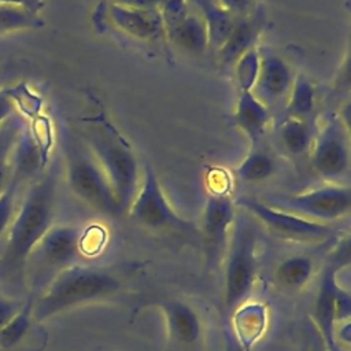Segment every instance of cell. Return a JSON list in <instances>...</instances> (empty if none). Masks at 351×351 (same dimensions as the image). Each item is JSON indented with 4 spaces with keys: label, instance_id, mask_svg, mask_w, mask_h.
Returning a JSON list of instances; mask_svg holds the SVG:
<instances>
[{
    "label": "cell",
    "instance_id": "4316f807",
    "mask_svg": "<svg viewBox=\"0 0 351 351\" xmlns=\"http://www.w3.org/2000/svg\"><path fill=\"white\" fill-rule=\"evenodd\" d=\"M44 21L38 14L14 4H0V33L25 29H38Z\"/></svg>",
    "mask_w": 351,
    "mask_h": 351
},
{
    "label": "cell",
    "instance_id": "6da1fadb",
    "mask_svg": "<svg viewBox=\"0 0 351 351\" xmlns=\"http://www.w3.org/2000/svg\"><path fill=\"white\" fill-rule=\"evenodd\" d=\"M56 195V177L47 173L32 184L7 229V241L0 256V277L23 287L27 259L52 226Z\"/></svg>",
    "mask_w": 351,
    "mask_h": 351
},
{
    "label": "cell",
    "instance_id": "836d02e7",
    "mask_svg": "<svg viewBox=\"0 0 351 351\" xmlns=\"http://www.w3.org/2000/svg\"><path fill=\"white\" fill-rule=\"evenodd\" d=\"M11 180V165H10V151L4 140L0 143V193L5 189Z\"/></svg>",
    "mask_w": 351,
    "mask_h": 351
},
{
    "label": "cell",
    "instance_id": "cb8c5ba5",
    "mask_svg": "<svg viewBox=\"0 0 351 351\" xmlns=\"http://www.w3.org/2000/svg\"><path fill=\"white\" fill-rule=\"evenodd\" d=\"M314 130L310 121L285 118L280 125V138L288 154L299 156L304 154L313 143Z\"/></svg>",
    "mask_w": 351,
    "mask_h": 351
},
{
    "label": "cell",
    "instance_id": "44dd1931",
    "mask_svg": "<svg viewBox=\"0 0 351 351\" xmlns=\"http://www.w3.org/2000/svg\"><path fill=\"white\" fill-rule=\"evenodd\" d=\"M165 34L169 41L186 53L202 55L210 49L207 27L196 11H191L182 22Z\"/></svg>",
    "mask_w": 351,
    "mask_h": 351
},
{
    "label": "cell",
    "instance_id": "603a6c76",
    "mask_svg": "<svg viewBox=\"0 0 351 351\" xmlns=\"http://www.w3.org/2000/svg\"><path fill=\"white\" fill-rule=\"evenodd\" d=\"M314 266L307 256H291L278 263L274 271V280L278 287L287 291L303 288L311 278Z\"/></svg>",
    "mask_w": 351,
    "mask_h": 351
},
{
    "label": "cell",
    "instance_id": "4fadbf2b",
    "mask_svg": "<svg viewBox=\"0 0 351 351\" xmlns=\"http://www.w3.org/2000/svg\"><path fill=\"white\" fill-rule=\"evenodd\" d=\"M100 16L118 32L141 41L166 38L159 10H141L108 1L100 7Z\"/></svg>",
    "mask_w": 351,
    "mask_h": 351
},
{
    "label": "cell",
    "instance_id": "d590c367",
    "mask_svg": "<svg viewBox=\"0 0 351 351\" xmlns=\"http://www.w3.org/2000/svg\"><path fill=\"white\" fill-rule=\"evenodd\" d=\"M223 8L230 11L233 15L240 16L248 14L255 8V0H217Z\"/></svg>",
    "mask_w": 351,
    "mask_h": 351
},
{
    "label": "cell",
    "instance_id": "1f68e13d",
    "mask_svg": "<svg viewBox=\"0 0 351 351\" xmlns=\"http://www.w3.org/2000/svg\"><path fill=\"white\" fill-rule=\"evenodd\" d=\"M351 317V295L348 291L339 287L335 296V319L336 325L343 321H348Z\"/></svg>",
    "mask_w": 351,
    "mask_h": 351
},
{
    "label": "cell",
    "instance_id": "9a60e30c",
    "mask_svg": "<svg viewBox=\"0 0 351 351\" xmlns=\"http://www.w3.org/2000/svg\"><path fill=\"white\" fill-rule=\"evenodd\" d=\"M292 81L289 66L280 56L265 52L259 55L258 73L251 92L269 108L288 95Z\"/></svg>",
    "mask_w": 351,
    "mask_h": 351
},
{
    "label": "cell",
    "instance_id": "277c9868",
    "mask_svg": "<svg viewBox=\"0 0 351 351\" xmlns=\"http://www.w3.org/2000/svg\"><path fill=\"white\" fill-rule=\"evenodd\" d=\"M223 259V306L232 315L248 299L256 274V230L247 213L236 214Z\"/></svg>",
    "mask_w": 351,
    "mask_h": 351
},
{
    "label": "cell",
    "instance_id": "5bb4252c",
    "mask_svg": "<svg viewBox=\"0 0 351 351\" xmlns=\"http://www.w3.org/2000/svg\"><path fill=\"white\" fill-rule=\"evenodd\" d=\"M265 25L266 12L262 5H255V8L248 14L236 16V22L229 37L217 51L221 67H234L237 60L245 52L255 48L258 37L261 36Z\"/></svg>",
    "mask_w": 351,
    "mask_h": 351
},
{
    "label": "cell",
    "instance_id": "7c38bea8",
    "mask_svg": "<svg viewBox=\"0 0 351 351\" xmlns=\"http://www.w3.org/2000/svg\"><path fill=\"white\" fill-rule=\"evenodd\" d=\"M234 218L236 206L229 193L208 195L199 229L208 266H215L223 259Z\"/></svg>",
    "mask_w": 351,
    "mask_h": 351
},
{
    "label": "cell",
    "instance_id": "e0dca14e",
    "mask_svg": "<svg viewBox=\"0 0 351 351\" xmlns=\"http://www.w3.org/2000/svg\"><path fill=\"white\" fill-rule=\"evenodd\" d=\"M269 119V108L261 103L251 90L239 89L233 122L247 136L251 147L259 145L266 132Z\"/></svg>",
    "mask_w": 351,
    "mask_h": 351
},
{
    "label": "cell",
    "instance_id": "ac0fdd59",
    "mask_svg": "<svg viewBox=\"0 0 351 351\" xmlns=\"http://www.w3.org/2000/svg\"><path fill=\"white\" fill-rule=\"evenodd\" d=\"M191 7L196 8V12L203 19L207 33L210 48L218 51L229 37L236 15L223 8L217 0H188Z\"/></svg>",
    "mask_w": 351,
    "mask_h": 351
},
{
    "label": "cell",
    "instance_id": "f1b7e54d",
    "mask_svg": "<svg viewBox=\"0 0 351 351\" xmlns=\"http://www.w3.org/2000/svg\"><path fill=\"white\" fill-rule=\"evenodd\" d=\"M7 90L12 101V106H16L22 114H25L30 119L40 115L43 100L40 96L32 92L25 84H21Z\"/></svg>",
    "mask_w": 351,
    "mask_h": 351
},
{
    "label": "cell",
    "instance_id": "8992f818",
    "mask_svg": "<svg viewBox=\"0 0 351 351\" xmlns=\"http://www.w3.org/2000/svg\"><path fill=\"white\" fill-rule=\"evenodd\" d=\"M126 214L137 225L155 232L192 234L196 230L191 221L173 208L151 166L145 167L138 191Z\"/></svg>",
    "mask_w": 351,
    "mask_h": 351
},
{
    "label": "cell",
    "instance_id": "b9f144b4",
    "mask_svg": "<svg viewBox=\"0 0 351 351\" xmlns=\"http://www.w3.org/2000/svg\"><path fill=\"white\" fill-rule=\"evenodd\" d=\"M0 143H1V138H0Z\"/></svg>",
    "mask_w": 351,
    "mask_h": 351
},
{
    "label": "cell",
    "instance_id": "7a4b0ae2",
    "mask_svg": "<svg viewBox=\"0 0 351 351\" xmlns=\"http://www.w3.org/2000/svg\"><path fill=\"white\" fill-rule=\"evenodd\" d=\"M84 140L106 173L121 215L126 214L140 186L138 162L130 143L99 110L84 119Z\"/></svg>",
    "mask_w": 351,
    "mask_h": 351
},
{
    "label": "cell",
    "instance_id": "30bf717a",
    "mask_svg": "<svg viewBox=\"0 0 351 351\" xmlns=\"http://www.w3.org/2000/svg\"><path fill=\"white\" fill-rule=\"evenodd\" d=\"M311 167L325 180H337L350 169V129L335 114L314 134Z\"/></svg>",
    "mask_w": 351,
    "mask_h": 351
},
{
    "label": "cell",
    "instance_id": "4dcf8cb0",
    "mask_svg": "<svg viewBox=\"0 0 351 351\" xmlns=\"http://www.w3.org/2000/svg\"><path fill=\"white\" fill-rule=\"evenodd\" d=\"M104 240H106L104 229L99 226L88 228L85 232H81L80 251L85 254H96L99 250H101Z\"/></svg>",
    "mask_w": 351,
    "mask_h": 351
},
{
    "label": "cell",
    "instance_id": "7402d4cb",
    "mask_svg": "<svg viewBox=\"0 0 351 351\" xmlns=\"http://www.w3.org/2000/svg\"><path fill=\"white\" fill-rule=\"evenodd\" d=\"M315 106V90L311 81L300 74L293 78L291 89L288 92V100L285 106L284 118H296L310 121V115Z\"/></svg>",
    "mask_w": 351,
    "mask_h": 351
},
{
    "label": "cell",
    "instance_id": "d6a6232c",
    "mask_svg": "<svg viewBox=\"0 0 351 351\" xmlns=\"http://www.w3.org/2000/svg\"><path fill=\"white\" fill-rule=\"evenodd\" d=\"M208 188H210V193H229V186H230V181L228 178V176L225 174L223 169H217L208 173Z\"/></svg>",
    "mask_w": 351,
    "mask_h": 351
},
{
    "label": "cell",
    "instance_id": "74e56055",
    "mask_svg": "<svg viewBox=\"0 0 351 351\" xmlns=\"http://www.w3.org/2000/svg\"><path fill=\"white\" fill-rule=\"evenodd\" d=\"M335 88L339 92H343L344 89L348 92L350 90V56L347 55L344 64L341 66V70L337 73L336 81H335Z\"/></svg>",
    "mask_w": 351,
    "mask_h": 351
},
{
    "label": "cell",
    "instance_id": "f546056e",
    "mask_svg": "<svg viewBox=\"0 0 351 351\" xmlns=\"http://www.w3.org/2000/svg\"><path fill=\"white\" fill-rule=\"evenodd\" d=\"M16 186H18V182L11 178L5 189L0 193V236H3L7 232L15 215Z\"/></svg>",
    "mask_w": 351,
    "mask_h": 351
},
{
    "label": "cell",
    "instance_id": "ffe728a7",
    "mask_svg": "<svg viewBox=\"0 0 351 351\" xmlns=\"http://www.w3.org/2000/svg\"><path fill=\"white\" fill-rule=\"evenodd\" d=\"M234 343L244 351H251V347L262 336L266 328V307L263 304H241L232 314Z\"/></svg>",
    "mask_w": 351,
    "mask_h": 351
},
{
    "label": "cell",
    "instance_id": "e575fe53",
    "mask_svg": "<svg viewBox=\"0 0 351 351\" xmlns=\"http://www.w3.org/2000/svg\"><path fill=\"white\" fill-rule=\"evenodd\" d=\"M22 304L16 299L0 296V329L21 310Z\"/></svg>",
    "mask_w": 351,
    "mask_h": 351
},
{
    "label": "cell",
    "instance_id": "60d3db41",
    "mask_svg": "<svg viewBox=\"0 0 351 351\" xmlns=\"http://www.w3.org/2000/svg\"><path fill=\"white\" fill-rule=\"evenodd\" d=\"M233 351H244V350H243L240 346H237V344L234 343V346H233Z\"/></svg>",
    "mask_w": 351,
    "mask_h": 351
},
{
    "label": "cell",
    "instance_id": "f35d334b",
    "mask_svg": "<svg viewBox=\"0 0 351 351\" xmlns=\"http://www.w3.org/2000/svg\"><path fill=\"white\" fill-rule=\"evenodd\" d=\"M12 110H14V106L10 99L8 90L7 89L0 90V128L10 118V115L12 114Z\"/></svg>",
    "mask_w": 351,
    "mask_h": 351
},
{
    "label": "cell",
    "instance_id": "d4e9b609",
    "mask_svg": "<svg viewBox=\"0 0 351 351\" xmlns=\"http://www.w3.org/2000/svg\"><path fill=\"white\" fill-rule=\"evenodd\" d=\"M274 171L276 163L271 155L259 147H252L250 154L236 167L234 176L243 182H261L271 177Z\"/></svg>",
    "mask_w": 351,
    "mask_h": 351
},
{
    "label": "cell",
    "instance_id": "9c48e42d",
    "mask_svg": "<svg viewBox=\"0 0 351 351\" xmlns=\"http://www.w3.org/2000/svg\"><path fill=\"white\" fill-rule=\"evenodd\" d=\"M350 263V239L339 241L330 254L322 274L319 289L314 302L313 321L319 332L325 351H346L335 337V296L339 289L337 271Z\"/></svg>",
    "mask_w": 351,
    "mask_h": 351
},
{
    "label": "cell",
    "instance_id": "2e32d148",
    "mask_svg": "<svg viewBox=\"0 0 351 351\" xmlns=\"http://www.w3.org/2000/svg\"><path fill=\"white\" fill-rule=\"evenodd\" d=\"M166 321V329L180 344H195L202 335V321L196 310L184 300L169 299L159 304Z\"/></svg>",
    "mask_w": 351,
    "mask_h": 351
},
{
    "label": "cell",
    "instance_id": "8fae6325",
    "mask_svg": "<svg viewBox=\"0 0 351 351\" xmlns=\"http://www.w3.org/2000/svg\"><path fill=\"white\" fill-rule=\"evenodd\" d=\"M80 237L81 230L75 226H51L32 251L27 259L26 273L32 270L33 277L38 280L45 273L48 274L51 271L55 276L62 269L73 265L81 254Z\"/></svg>",
    "mask_w": 351,
    "mask_h": 351
},
{
    "label": "cell",
    "instance_id": "d6986e66",
    "mask_svg": "<svg viewBox=\"0 0 351 351\" xmlns=\"http://www.w3.org/2000/svg\"><path fill=\"white\" fill-rule=\"evenodd\" d=\"M11 178L18 184L34 177L40 170H44L40 152L29 133L27 126L21 129L10 151Z\"/></svg>",
    "mask_w": 351,
    "mask_h": 351
},
{
    "label": "cell",
    "instance_id": "484cf974",
    "mask_svg": "<svg viewBox=\"0 0 351 351\" xmlns=\"http://www.w3.org/2000/svg\"><path fill=\"white\" fill-rule=\"evenodd\" d=\"M33 304L34 298L30 296L21 310L0 329V348L10 350L22 341L33 321Z\"/></svg>",
    "mask_w": 351,
    "mask_h": 351
},
{
    "label": "cell",
    "instance_id": "83f0119b",
    "mask_svg": "<svg viewBox=\"0 0 351 351\" xmlns=\"http://www.w3.org/2000/svg\"><path fill=\"white\" fill-rule=\"evenodd\" d=\"M29 133L40 152L41 163L43 167L45 169L49 158H51V151L53 147V129H52V122L47 115H37L30 119V123L27 126Z\"/></svg>",
    "mask_w": 351,
    "mask_h": 351
},
{
    "label": "cell",
    "instance_id": "ba28073f",
    "mask_svg": "<svg viewBox=\"0 0 351 351\" xmlns=\"http://www.w3.org/2000/svg\"><path fill=\"white\" fill-rule=\"evenodd\" d=\"M234 206L247 213L271 234L284 240L317 243L325 240L332 233V228L328 223L300 218L291 213L271 207L263 200L252 196H239L234 200Z\"/></svg>",
    "mask_w": 351,
    "mask_h": 351
},
{
    "label": "cell",
    "instance_id": "52a82bcc",
    "mask_svg": "<svg viewBox=\"0 0 351 351\" xmlns=\"http://www.w3.org/2000/svg\"><path fill=\"white\" fill-rule=\"evenodd\" d=\"M263 202L300 218L328 223L350 213L351 189L348 185L326 184L296 195L266 197Z\"/></svg>",
    "mask_w": 351,
    "mask_h": 351
},
{
    "label": "cell",
    "instance_id": "ab89813d",
    "mask_svg": "<svg viewBox=\"0 0 351 351\" xmlns=\"http://www.w3.org/2000/svg\"><path fill=\"white\" fill-rule=\"evenodd\" d=\"M45 0H0V4H14V5H22L36 14L40 12V10L44 7Z\"/></svg>",
    "mask_w": 351,
    "mask_h": 351
},
{
    "label": "cell",
    "instance_id": "8d00e7d4",
    "mask_svg": "<svg viewBox=\"0 0 351 351\" xmlns=\"http://www.w3.org/2000/svg\"><path fill=\"white\" fill-rule=\"evenodd\" d=\"M125 7L141 8V10H159L167 0H108Z\"/></svg>",
    "mask_w": 351,
    "mask_h": 351
},
{
    "label": "cell",
    "instance_id": "5b68a950",
    "mask_svg": "<svg viewBox=\"0 0 351 351\" xmlns=\"http://www.w3.org/2000/svg\"><path fill=\"white\" fill-rule=\"evenodd\" d=\"M67 184L71 192L99 213L119 217V207L111 184L85 143L71 145L66 155Z\"/></svg>",
    "mask_w": 351,
    "mask_h": 351
},
{
    "label": "cell",
    "instance_id": "3957f363",
    "mask_svg": "<svg viewBox=\"0 0 351 351\" xmlns=\"http://www.w3.org/2000/svg\"><path fill=\"white\" fill-rule=\"evenodd\" d=\"M121 288L119 277L111 270L73 263L58 271L34 300L33 321L41 322L74 307L108 298Z\"/></svg>",
    "mask_w": 351,
    "mask_h": 351
}]
</instances>
